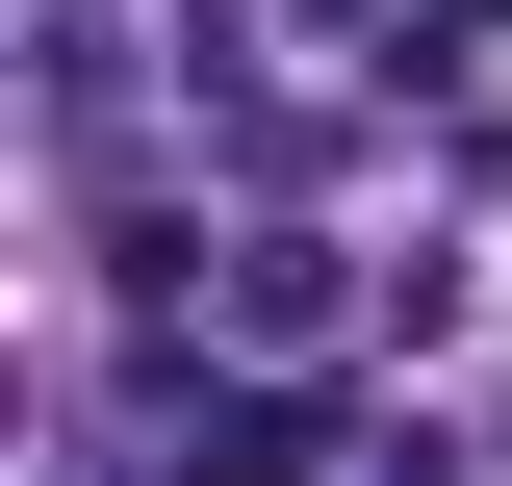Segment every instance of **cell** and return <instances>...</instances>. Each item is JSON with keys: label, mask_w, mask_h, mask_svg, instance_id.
Segmentation results:
<instances>
[{"label": "cell", "mask_w": 512, "mask_h": 486, "mask_svg": "<svg viewBox=\"0 0 512 486\" xmlns=\"http://www.w3.org/2000/svg\"><path fill=\"white\" fill-rule=\"evenodd\" d=\"M308 461H333V410H308L282 359H205L180 435H154V486H308Z\"/></svg>", "instance_id": "cell-2"}, {"label": "cell", "mask_w": 512, "mask_h": 486, "mask_svg": "<svg viewBox=\"0 0 512 486\" xmlns=\"http://www.w3.org/2000/svg\"><path fill=\"white\" fill-rule=\"evenodd\" d=\"M282 26H308L333 77H384V26H436V0H282Z\"/></svg>", "instance_id": "cell-3"}, {"label": "cell", "mask_w": 512, "mask_h": 486, "mask_svg": "<svg viewBox=\"0 0 512 486\" xmlns=\"http://www.w3.org/2000/svg\"><path fill=\"white\" fill-rule=\"evenodd\" d=\"M333 307H359V256H333V231H205V333H231V359L308 384V359H333Z\"/></svg>", "instance_id": "cell-1"}, {"label": "cell", "mask_w": 512, "mask_h": 486, "mask_svg": "<svg viewBox=\"0 0 512 486\" xmlns=\"http://www.w3.org/2000/svg\"><path fill=\"white\" fill-rule=\"evenodd\" d=\"M436 26H512V0H436Z\"/></svg>", "instance_id": "cell-4"}]
</instances>
